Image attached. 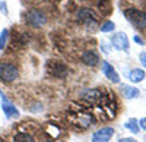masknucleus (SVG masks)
<instances>
[{
  "instance_id": "nucleus-1",
  "label": "nucleus",
  "mask_w": 146,
  "mask_h": 142,
  "mask_svg": "<svg viewBox=\"0 0 146 142\" xmlns=\"http://www.w3.org/2000/svg\"><path fill=\"white\" fill-rule=\"evenodd\" d=\"M124 16L133 27H136L139 29L146 28V13L145 12L135 9V7H130V9L124 10Z\"/></svg>"
},
{
  "instance_id": "nucleus-2",
  "label": "nucleus",
  "mask_w": 146,
  "mask_h": 142,
  "mask_svg": "<svg viewBox=\"0 0 146 142\" xmlns=\"http://www.w3.org/2000/svg\"><path fill=\"white\" fill-rule=\"evenodd\" d=\"M76 21L83 23L91 28V31H95L92 25H98V15L95 13L92 9H88V7H80L78 10V15H76Z\"/></svg>"
},
{
  "instance_id": "nucleus-3",
  "label": "nucleus",
  "mask_w": 146,
  "mask_h": 142,
  "mask_svg": "<svg viewBox=\"0 0 146 142\" xmlns=\"http://www.w3.org/2000/svg\"><path fill=\"white\" fill-rule=\"evenodd\" d=\"M27 23L34 28H40V27H44L45 23H47V15L44 13L42 10H38V9H32L29 10L27 16Z\"/></svg>"
},
{
  "instance_id": "nucleus-4",
  "label": "nucleus",
  "mask_w": 146,
  "mask_h": 142,
  "mask_svg": "<svg viewBox=\"0 0 146 142\" xmlns=\"http://www.w3.org/2000/svg\"><path fill=\"white\" fill-rule=\"evenodd\" d=\"M18 76H19V72L15 65L6 63V62L0 63V79L3 82H13L18 79Z\"/></svg>"
},
{
  "instance_id": "nucleus-5",
  "label": "nucleus",
  "mask_w": 146,
  "mask_h": 142,
  "mask_svg": "<svg viewBox=\"0 0 146 142\" xmlns=\"http://www.w3.org/2000/svg\"><path fill=\"white\" fill-rule=\"evenodd\" d=\"M110 43H111V45L114 47V49L129 53V47H130V45H129V38H127V35H126L123 31L113 34L111 38H110Z\"/></svg>"
},
{
  "instance_id": "nucleus-6",
  "label": "nucleus",
  "mask_w": 146,
  "mask_h": 142,
  "mask_svg": "<svg viewBox=\"0 0 146 142\" xmlns=\"http://www.w3.org/2000/svg\"><path fill=\"white\" fill-rule=\"evenodd\" d=\"M47 70L53 76H57V78H64L67 75L66 65L62 63V62H57V60H50V62H48L47 63Z\"/></svg>"
},
{
  "instance_id": "nucleus-7",
  "label": "nucleus",
  "mask_w": 146,
  "mask_h": 142,
  "mask_svg": "<svg viewBox=\"0 0 146 142\" xmlns=\"http://www.w3.org/2000/svg\"><path fill=\"white\" fill-rule=\"evenodd\" d=\"M0 98H2V110H3L5 116L7 117V119H18L19 117V110L3 95L2 92H0Z\"/></svg>"
},
{
  "instance_id": "nucleus-8",
  "label": "nucleus",
  "mask_w": 146,
  "mask_h": 142,
  "mask_svg": "<svg viewBox=\"0 0 146 142\" xmlns=\"http://www.w3.org/2000/svg\"><path fill=\"white\" fill-rule=\"evenodd\" d=\"M114 136V129L113 127H102L100 131L94 132L91 141L92 142H108Z\"/></svg>"
},
{
  "instance_id": "nucleus-9",
  "label": "nucleus",
  "mask_w": 146,
  "mask_h": 142,
  "mask_svg": "<svg viewBox=\"0 0 146 142\" xmlns=\"http://www.w3.org/2000/svg\"><path fill=\"white\" fill-rule=\"evenodd\" d=\"M102 72H104L105 78H107L108 81H111L113 84H120V76H118V73L115 72L114 66H111L107 60L102 62Z\"/></svg>"
},
{
  "instance_id": "nucleus-10",
  "label": "nucleus",
  "mask_w": 146,
  "mask_h": 142,
  "mask_svg": "<svg viewBox=\"0 0 146 142\" xmlns=\"http://www.w3.org/2000/svg\"><path fill=\"white\" fill-rule=\"evenodd\" d=\"M82 62L89 67H94V66H96L100 63V56L94 50H88V51H85L82 54Z\"/></svg>"
},
{
  "instance_id": "nucleus-11",
  "label": "nucleus",
  "mask_w": 146,
  "mask_h": 142,
  "mask_svg": "<svg viewBox=\"0 0 146 142\" xmlns=\"http://www.w3.org/2000/svg\"><path fill=\"white\" fill-rule=\"evenodd\" d=\"M121 94L126 100H131V98H137L140 95V91L136 87H130V85H123L121 87Z\"/></svg>"
},
{
  "instance_id": "nucleus-12",
  "label": "nucleus",
  "mask_w": 146,
  "mask_h": 142,
  "mask_svg": "<svg viewBox=\"0 0 146 142\" xmlns=\"http://www.w3.org/2000/svg\"><path fill=\"white\" fill-rule=\"evenodd\" d=\"M101 97H102V94H101L98 89H89V91H86V92L83 94V98L86 100L88 103H91V104L100 103Z\"/></svg>"
},
{
  "instance_id": "nucleus-13",
  "label": "nucleus",
  "mask_w": 146,
  "mask_h": 142,
  "mask_svg": "<svg viewBox=\"0 0 146 142\" xmlns=\"http://www.w3.org/2000/svg\"><path fill=\"white\" fill-rule=\"evenodd\" d=\"M145 76H146V72L143 69H133L131 72H130V75H129V78H130V81L131 82H135V84H137V82H142L143 79H145Z\"/></svg>"
},
{
  "instance_id": "nucleus-14",
  "label": "nucleus",
  "mask_w": 146,
  "mask_h": 142,
  "mask_svg": "<svg viewBox=\"0 0 146 142\" xmlns=\"http://www.w3.org/2000/svg\"><path fill=\"white\" fill-rule=\"evenodd\" d=\"M124 127L129 129V131H130L131 133H135V135L140 132V126H139V122H137L136 119H129V120L124 123Z\"/></svg>"
},
{
  "instance_id": "nucleus-15",
  "label": "nucleus",
  "mask_w": 146,
  "mask_h": 142,
  "mask_svg": "<svg viewBox=\"0 0 146 142\" xmlns=\"http://www.w3.org/2000/svg\"><path fill=\"white\" fill-rule=\"evenodd\" d=\"M13 142H35V139L29 135V133H23L19 132L13 136Z\"/></svg>"
},
{
  "instance_id": "nucleus-16",
  "label": "nucleus",
  "mask_w": 146,
  "mask_h": 142,
  "mask_svg": "<svg viewBox=\"0 0 146 142\" xmlns=\"http://www.w3.org/2000/svg\"><path fill=\"white\" fill-rule=\"evenodd\" d=\"M114 29H115V23L113 21H107V22H104L102 25L100 27L101 32H113Z\"/></svg>"
},
{
  "instance_id": "nucleus-17",
  "label": "nucleus",
  "mask_w": 146,
  "mask_h": 142,
  "mask_svg": "<svg viewBox=\"0 0 146 142\" xmlns=\"http://www.w3.org/2000/svg\"><path fill=\"white\" fill-rule=\"evenodd\" d=\"M7 38H9V29H2L0 32V50H3L6 47V43H7Z\"/></svg>"
},
{
  "instance_id": "nucleus-18",
  "label": "nucleus",
  "mask_w": 146,
  "mask_h": 142,
  "mask_svg": "<svg viewBox=\"0 0 146 142\" xmlns=\"http://www.w3.org/2000/svg\"><path fill=\"white\" fill-rule=\"evenodd\" d=\"M139 60H140L142 66L146 69V51H140V54H139Z\"/></svg>"
},
{
  "instance_id": "nucleus-19",
  "label": "nucleus",
  "mask_w": 146,
  "mask_h": 142,
  "mask_svg": "<svg viewBox=\"0 0 146 142\" xmlns=\"http://www.w3.org/2000/svg\"><path fill=\"white\" fill-rule=\"evenodd\" d=\"M0 13H7V5H6V2H0Z\"/></svg>"
},
{
  "instance_id": "nucleus-20",
  "label": "nucleus",
  "mask_w": 146,
  "mask_h": 142,
  "mask_svg": "<svg viewBox=\"0 0 146 142\" xmlns=\"http://www.w3.org/2000/svg\"><path fill=\"white\" fill-rule=\"evenodd\" d=\"M139 126H140V129H146V117L140 119V122H139Z\"/></svg>"
},
{
  "instance_id": "nucleus-21",
  "label": "nucleus",
  "mask_w": 146,
  "mask_h": 142,
  "mask_svg": "<svg viewBox=\"0 0 146 142\" xmlns=\"http://www.w3.org/2000/svg\"><path fill=\"white\" fill-rule=\"evenodd\" d=\"M118 142H137V141L133 139V138H121Z\"/></svg>"
},
{
  "instance_id": "nucleus-22",
  "label": "nucleus",
  "mask_w": 146,
  "mask_h": 142,
  "mask_svg": "<svg viewBox=\"0 0 146 142\" xmlns=\"http://www.w3.org/2000/svg\"><path fill=\"white\" fill-rule=\"evenodd\" d=\"M133 41H135V43H137V44H140V45L143 44V41L139 38V35H135V37H133Z\"/></svg>"
}]
</instances>
